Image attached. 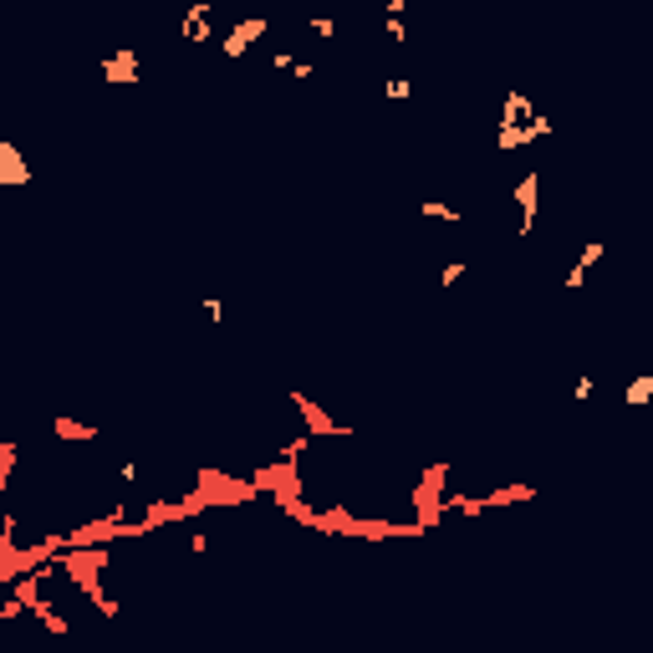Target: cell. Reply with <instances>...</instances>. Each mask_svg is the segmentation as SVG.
Instances as JSON below:
<instances>
[{
	"label": "cell",
	"instance_id": "cell-2",
	"mask_svg": "<svg viewBox=\"0 0 653 653\" xmlns=\"http://www.w3.org/2000/svg\"><path fill=\"white\" fill-rule=\"evenodd\" d=\"M653 403V368L648 373H633L623 388V409H648Z\"/></svg>",
	"mask_w": 653,
	"mask_h": 653
},
{
	"label": "cell",
	"instance_id": "cell-1",
	"mask_svg": "<svg viewBox=\"0 0 653 653\" xmlns=\"http://www.w3.org/2000/svg\"><path fill=\"white\" fill-rule=\"evenodd\" d=\"M0 179H5V185H26V179H31L26 158H21L15 143H0Z\"/></svg>",
	"mask_w": 653,
	"mask_h": 653
}]
</instances>
